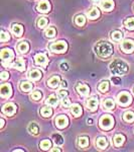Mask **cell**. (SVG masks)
Wrapping results in <instances>:
<instances>
[{"mask_svg": "<svg viewBox=\"0 0 134 152\" xmlns=\"http://www.w3.org/2000/svg\"><path fill=\"white\" fill-rule=\"evenodd\" d=\"M95 50H96V53L100 57L107 58L109 56H111L112 53H113V46L108 42L102 41L97 44L96 47H95Z\"/></svg>", "mask_w": 134, "mask_h": 152, "instance_id": "cell-1", "label": "cell"}, {"mask_svg": "<svg viewBox=\"0 0 134 152\" xmlns=\"http://www.w3.org/2000/svg\"><path fill=\"white\" fill-rule=\"evenodd\" d=\"M110 71L114 75H122L128 71V65L124 61L115 60L110 64Z\"/></svg>", "mask_w": 134, "mask_h": 152, "instance_id": "cell-2", "label": "cell"}, {"mask_svg": "<svg viewBox=\"0 0 134 152\" xmlns=\"http://www.w3.org/2000/svg\"><path fill=\"white\" fill-rule=\"evenodd\" d=\"M100 127L103 130H110L112 127L114 126V119L109 115H105L102 116L99 121Z\"/></svg>", "mask_w": 134, "mask_h": 152, "instance_id": "cell-3", "label": "cell"}, {"mask_svg": "<svg viewBox=\"0 0 134 152\" xmlns=\"http://www.w3.org/2000/svg\"><path fill=\"white\" fill-rule=\"evenodd\" d=\"M68 49V44L65 41H58L50 45V50L55 53H64Z\"/></svg>", "mask_w": 134, "mask_h": 152, "instance_id": "cell-4", "label": "cell"}, {"mask_svg": "<svg viewBox=\"0 0 134 152\" xmlns=\"http://www.w3.org/2000/svg\"><path fill=\"white\" fill-rule=\"evenodd\" d=\"M131 100H132V96H131L130 94H128V92H121V94H118V102L120 104L122 105H127L131 102Z\"/></svg>", "mask_w": 134, "mask_h": 152, "instance_id": "cell-5", "label": "cell"}, {"mask_svg": "<svg viewBox=\"0 0 134 152\" xmlns=\"http://www.w3.org/2000/svg\"><path fill=\"white\" fill-rule=\"evenodd\" d=\"M120 48L125 53H132L134 51V42L132 40H125L122 42Z\"/></svg>", "mask_w": 134, "mask_h": 152, "instance_id": "cell-6", "label": "cell"}, {"mask_svg": "<svg viewBox=\"0 0 134 152\" xmlns=\"http://www.w3.org/2000/svg\"><path fill=\"white\" fill-rule=\"evenodd\" d=\"M2 112L5 115H7V116H12L16 112V105L14 104H11V102L4 104L3 107H2Z\"/></svg>", "mask_w": 134, "mask_h": 152, "instance_id": "cell-7", "label": "cell"}, {"mask_svg": "<svg viewBox=\"0 0 134 152\" xmlns=\"http://www.w3.org/2000/svg\"><path fill=\"white\" fill-rule=\"evenodd\" d=\"M35 61L36 65H40V66H45L48 63V57L45 54L43 53H38L35 55Z\"/></svg>", "mask_w": 134, "mask_h": 152, "instance_id": "cell-8", "label": "cell"}, {"mask_svg": "<svg viewBox=\"0 0 134 152\" xmlns=\"http://www.w3.org/2000/svg\"><path fill=\"white\" fill-rule=\"evenodd\" d=\"M68 124H69V119L66 116H58L55 119V125L61 129L66 128L68 126Z\"/></svg>", "mask_w": 134, "mask_h": 152, "instance_id": "cell-9", "label": "cell"}, {"mask_svg": "<svg viewBox=\"0 0 134 152\" xmlns=\"http://www.w3.org/2000/svg\"><path fill=\"white\" fill-rule=\"evenodd\" d=\"M0 92L3 97H10L12 94V88L10 84H2L0 88Z\"/></svg>", "mask_w": 134, "mask_h": 152, "instance_id": "cell-10", "label": "cell"}, {"mask_svg": "<svg viewBox=\"0 0 134 152\" xmlns=\"http://www.w3.org/2000/svg\"><path fill=\"white\" fill-rule=\"evenodd\" d=\"M0 56H1V59L3 61H10L12 60V58H13L14 54L10 49H3V50L1 51Z\"/></svg>", "mask_w": 134, "mask_h": 152, "instance_id": "cell-11", "label": "cell"}, {"mask_svg": "<svg viewBox=\"0 0 134 152\" xmlns=\"http://www.w3.org/2000/svg\"><path fill=\"white\" fill-rule=\"evenodd\" d=\"M76 90L81 95H88L90 92V88L88 85L83 84V83H78L76 85Z\"/></svg>", "mask_w": 134, "mask_h": 152, "instance_id": "cell-12", "label": "cell"}, {"mask_svg": "<svg viewBox=\"0 0 134 152\" xmlns=\"http://www.w3.org/2000/svg\"><path fill=\"white\" fill-rule=\"evenodd\" d=\"M37 10L40 12H48L50 10V2L47 0H43L38 3L37 5Z\"/></svg>", "mask_w": 134, "mask_h": 152, "instance_id": "cell-13", "label": "cell"}, {"mask_svg": "<svg viewBox=\"0 0 134 152\" xmlns=\"http://www.w3.org/2000/svg\"><path fill=\"white\" fill-rule=\"evenodd\" d=\"M87 107L89 110H91V111H95V110L98 107V97H91V99H88L87 102Z\"/></svg>", "mask_w": 134, "mask_h": 152, "instance_id": "cell-14", "label": "cell"}, {"mask_svg": "<svg viewBox=\"0 0 134 152\" xmlns=\"http://www.w3.org/2000/svg\"><path fill=\"white\" fill-rule=\"evenodd\" d=\"M101 7L106 11H110L114 7V1L113 0H103L101 3Z\"/></svg>", "mask_w": 134, "mask_h": 152, "instance_id": "cell-15", "label": "cell"}, {"mask_svg": "<svg viewBox=\"0 0 134 152\" xmlns=\"http://www.w3.org/2000/svg\"><path fill=\"white\" fill-rule=\"evenodd\" d=\"M11 29H12V33H13L16 37H20L23 33V26H21V24L14 23L13 26H12Z\"/></svg>", "mask_w": 134, "mask_h": 152, "instance_id": "cell-16", "label": "cell"}, {"mask_svg": "<svg viewBox=\"0 0 134 152\" xmlns=\"http://www.w3.org/2000/svg\"><path fill=\"white\" fill-rule=\"evenodd\" d=\"M71 112H72V114L74 115L75 117L81 116L82 113H83L81 105L78 104H73L72 107H71Z\"/></svg>", "mask_w": 134, "mask_h": 152, "instance_id": "cell-17", "label": "cell"}, {"mask_svg": "<svg viewBox=\"0 0 134 152\" xmlns=\"http://www.w3.org/2000/svg\"><path fill=\"white\" fill-rule=\"evenodd\" d=\"M96 145L101 149H105L108 147V141H107V139L105 137H100V138L97 139Z\"/></svg>", "mask_w": 134, "mask_h": 152, "instance_id": "cell-18", "label": "cell"}, {"mask_svg": "<svg viewBox=\"0 0 134 152\" xmlns=\"http://www.w3.org/2000/svg\"><path fill=\"white\" fill-rule=\"evenodd\" d=\"M60 82H61V78L60 76H53L50 80L48 81V84L50 85V87H58L60 85Z\"/></svg>", "mask_w": 134, "mask_h": 152, "instance_id": "cell-19", "label": "cell"}, {"mask_svg": "<svg viewBox=\"0 0 134 152\" xmlns=\"http://www.w3.org/2000/svg\"><path fill=\"white\" fill-rule=\"evenodd\" d=\"M41 72L40 70H37V69H33V70H31L30 72H29V74H28V77L30 78V79H32V80H38V79H40L41 78Z\"/></svg>", "mask_w": 134, "mask_h": 152, "instance_id": "cell-20", "label": "cell"}, {"mask_svg": "<svg viewBox=\"0 0 134 152\" xmlns=\"http://www.w3.org/2000/svg\"><path fill=\"white\" fill-rule=\"evenodd\" d=\"M125 141V137L121 134H117L115 137H114V144H115L116 147H120Z\"/></svg>", "mask_w": 134, "mask_h": 152, "instance_id": "cell-21", "label": "cell"}, {"mask_svg": "<svg viewBox=\"0 0 134 152\" xmlns=\"http://www.w3.org/2000/svg\"><path fill=\"white\" fill-rule=\"evenodd\" d=\"M13 67L16 68V69H18L19 71H23L25 69V63H24V61L22 59H17V60L14 62Z\"/></svg>", "mask_w": 134, "mask_h": 152, "instance_id": "cell-22", "label": "cell"}, {"mask_svg": "<svg viewBox=\"0 0 134 152\" xmlns=\"http://www.w3.org/2000/svg\"><path fill=\"white\" fill-rule=\"evenodd\" d=\"M47 104H48V105H52V107H57V105L58 104V97L55 96V94H52L50 96H48V97Z\"/></svg>", "mask_w": 134, "mask_h": 152, "instance_id": "cell-23", "label": "cell"}, {"mask_svg": "<svg viewBox=\"0 0 134 152\" xmlns=\"http://www.w3.org/2000/svg\"><path fill=\"white\" fill-rule=\"evenodd\" d=\"M88 16L91 19H96L100 16V10L98 8H92L91 10L88 12Z\"/></svg>", "mask_w": 134, "mask_h": 152, "instance_id": "cell-24", "label": "cell"}, {"mask_svg": "<svg viewBox=\"0 0 134 152\" xmlns=\"http://www.w3.org/2000/svg\"><path fill=\"white\" fill-rule=\"evenodd\" d=\"M111 38L113 39L114 41L119 42L123 39V33L120 31H112V34H111Z\"/></svg>", "mask_w": 134, "mask_h": 152, "instance_id": "cell-25", "label": "cell"}, {"mask_svg": "<svg viewBox=\"0 0 134 152\" xmlns=\"http://www.w3.org/2000/svg\"><path fill=\"white\" fill-rule=\"evenodd\" d=\"M28 131L33 135H37L38 132H40V127L36 123H31L28 126Z\"/></svg>", "mask_w": 134, "mask_h": 152, "instance_id": "cell-26", "label": "cell"}, {"mask_svg": "<svg viewBox=\"0 0 134 152\" xmlns=\"http://www.w3.org/2000/svg\"><path fill=\"white\" fill-rule=\"evenodd\" d=\"M123 119L125 122H127V123H132L134 122V113L133 112H126L125 114L123 115Z\"/></svg>", "mask_w": 134, "mask_h": 152, "instance_id": "cell-27", "label": "cell"}, {"mask_svg": "<svg viewBox=\"0 0 134 152\" xmlns=\"http://www.w3.org/2000/svg\"><path fill=\"white\" fill-rule=\"evenodd\" d=\"M17 49H18V51L20 53H26L29 50V45H28L27 42H24L23 41V42H21V43L18 45Z\"/></svg>", "mask_w": 134, "mask_h": 152, "instance_id": "cell-28", "label": "cell"}, {"mask_svg": "<svg viewBox=\"0 0 134 152\" xmlns=\"http://www.w3.org/2000/svg\"><path fill=\"white\" fill-rule=\"evenodd\" d=\"M32 86H33L32 83H30L28 81H23V82H21V84H20L21 90H23V91H25V92H27L29 90L32 89Z\"/></svg>", "mask_w": 134, "mask_h": 152, "instance_id": "cell-29", "label": "cell"}, {"mask_svg": "<svg viewBox=\"0 0 134 152\" xmlns=\"http://www.w3.org/2000/svg\"><path fill=\"white\" fill-rule=\"evenodd\" d=\"M103 105H104V107L107 109V110H112V109H114V107H115V102H114L113 99H108L104 100Z\"/></svg>", "mask_w": 134, "mask_h": 152, "instance_id": "cell-30", "label": "cell"}, {"mask_svg": "<svg viewBox=\"0 0 134 152\" xmlns=\"http://www.w3.org/2000/svg\"><path fill=\"white\" fill-rule=\"evenodd\" d=\"M40 114H41V116H43L45 118L50 117L53 115V110L50 109V107H43V109L40 110Z\"/></svg>", "mask_w": 134, "mask_h": 152, "instance_id": "cell-31", "label": "cell"}, {"mask_svg": "<svg viewBox=\"0 0 134 152\" xmlns=\"http://www.w3.org/2000/svg\"><path fill=\"white\" fill-rule=\"evenodd\" d=\"M124 26H125L126 28L130 29V31H133L134 29V18H127L125 21H124Z\"/></svg>", "mask_w": 134, "mask_h": 152, "instance_id": "cell-32", "label": "cell"}, {"mask_svg": "<svg viewBox=\"0 0 134 152\" xmlns=\"http://www.w3.org/2000/svg\"><path fill=\"white\" fill-rule=\"evenodd\" d=\"M75 23H76L77 26H83L85 23H86V18H85L84 15L80 14V15H77L76 18H75Z\"/></svg>", "mask_w": 134, "mask_h": 152, "instance_id": "cell-33", "label": "cell"}, {"mask_svg": "<svg viewBox=\"0 0 134 152\" xmlns=\"http://www.w3.org/2000/svg\"><path fill=\"white\" fill-rule=\"evenodd\" d=\"M78 143H79L80 147L85 148V147H87L88 145H89V138H87V137H80Z\"/></svg>", "mask_w": 134, "mask_h": 152, "instance_id": "cell-34", "label": "cell"}, {"mask_svg": "<svg viewBox=\"0 0 134 152\" xmlns=\"http://www.w3.org/2000/svg\"><path fill=\"white\" fill-rule=\"evenodd\" d=\"M40 148L43 149V150H48V149H50V147H52V142L50 140H48V139H45V140L41 141L40 142Z\"/></svg>", "mask_w": 134, "mask_h": 152, "instance_id": "cell-35", "label": "cell"}, {"mask_svg": "<svg viewBox=\"0 0 134 152\" xmlns=\"http://www.w3.org/2000/svg\"><path fill=\"white\" fill-rule=\"evenodd\" d=\"M99 90L101 92H107L109 90V82L108 81H103L100 83L99 85Z\"/></svg>", "mask_w": 134, "mask_h": 152, "instance_id": "cell-36", "label": "cell"}, {"mask_svg": "<svg viewBox=\"0 0 134 152\" xmlns=\"http://www.w3.org/2000/svg\"><path fill=\"white\" fill-rule=\"evenodd\" d=\"M53 139H55V142L57 145H62V144H64V139H63V137L61 136V135L53 134Z\"/></svg>", "mask_w": 134, "mask_h": 152, "instance_id": "cell-37", "label": "cell"}, {"mask_svg": "<svg viewBox=\"0 0 134 152\" xmlns=\"http://www.w3.org/2000/svg\"><path fill=\"white\" fill-rule=\"evenodd\" d=\"M57 31H55V28H48L47 31H45V36L48 38H53L55 36Z\"/></svg>", "mask_w": 134, "mask_h": 152, "instance_id": "cell-38", "label": "cell"}, {"mask_svg": "<svg viewBox=\"0 0 134 152\" xmlns=\"http://www.w3.org/2000/svg\"><path fill=\"white\" fill-rule=\"evenodd\" d=\"M48 20L47 18H40L37 20V26H38V28H45V26L48 24Z\"/></svg>", "mask_w": 134, "mask_h": 152, "instance_id": "cell-39", "label": "cell"}, {"mask_svg": "<svg viewBox=\"0 0 134 152\" xmlns=\"http://www.w3.org/2000/svg\"><path fill=\"white\" fill-rule=\"evenodd\" d=\"M31 99L35 100H38L41 99V92L40 91H35L31 94Z\"/></svg>", "mask_w": 134, "mask_h": 152, "instance_id": "cell-40", "label": "cell"}, {"mask_svg": "<svg viewBox=\"0 0 134 152\" xmlns=\"http://www.w3.org/2000/svg\"><path fill=\"white\" fill-rule=\"evenodd\" d=\"M0 40H1L2 42L8 41V40H9V36H8V34L4 33V31H1V35H0Z\"/></svg>", "mask_w": 134, "mask_h": 152, "instance_id": "cell-41", "label": "cell"}, {"mask_svg": "<svg viewBox=\"0 0 134 152\" xmlns=\"http://www.w3.org/2000/svg\"><path fill=\"white\" fill-rule=\"evenodd\" d=\"M63 105H64L65 107H71V100H70L69 99H67V97L63 99Z\"/></svg>", "mask_w": 134, "mask_h": 152, "instance_id": "cell-42", "label": "cell"}, {"mask_svg": "<svg viewBox=\"0 0 134 152\" xmlns=\"http://www.w3.org/2000/svg\"><path fill=\"white\" fill-rule=\"evenodd\" d=\"M111 81L113 82L114 84L118 85V84H120V83H121V79L119 77H117V76H114V77L111 78Z\"/></svg>", "mask_w": 134, "mask_h": 152, "instance_id": "cell-43", "label": "cell"}, {"mask_svg": "<svg viewBox=\"0 0 134 152\" xmlns=\"http://www.w3.org/2000/svg\"><path fill=\"white\" fill-rule=\"evenodd\" d=\"M8 77H9V73L6 72V71H3V72H1V74H0V78H1L2 80L8 79Z\"/></svg>", "mask_w": 134, "mask_h": 152, "instance_id": "cell-44", "label": "cell"}, {"mask_svg": "<svg viewBox=\"0 0 134 152\" xmlns=\"http://www.w3.org/2000/svg\"><path fill=\"white\" fill-rule=\"evenodd\" d=\"M58 95H60L62 99H65V97L68 96V91L67 90H64V89H61L60 91H58Z\"/></svg>", "mask_w": 134, "mask_h": 152, "instance_id": "cell-45", "label": "cell"}, {"mask_svg": "<svg viewBox=\"0 0 134 152\" xmlns=\"http://www.w3.org/2000/svg\"><path fill=\"white\" fill-rule=\"evenodd\" d=\"M60 67H61V69H62L63 71H68V70H69V65H68V63H66V62L61 63Z\"/></svg>", "mask_w": 134, "mask_h": 152, "instance_id": "cell-46", "label": "cell"}, {"mask_svg": "<svg viewBox=\"0 0 134 152\" xmlns=\"http://www.w3.org/2000/svg\"><path fill=\"white\" fill-rule=\"evenodd\" d=\"M62 86L63 87H67L68 86V83H67V81H66V80H64V81L62 82Z\"/></svg>", "mask_w": 134, "mask_h": 152, "instance_id": "cell-47", "label": "cell"}, {"mask_svg": "<svg viewBox=\"0 0 134 152\" xmlns=\"http://www.w3.org/2000/svg\"><path fill=\"white\" fill-rule=\"evenodd\" d=\"M87 123L89 124V125H91L92 123H93V120H92V119H88L87 120Z\"/></svg>", "mask_w": 134, "mask_h": 152, "instance_id": "cell-48", "label": "cell"}, {"mask_svg": "<svg viewBox=\"0 0 134 152\" xmlns=\"http://www.w3.org/2000/svg\"><path fill=\"white\" fill-rule=\"evenodd\" d=\"M3 126H4V120L1 119V126H0V128H3Z\"/></svg>", "mask_w": 134, "mask_h": 152, "instance_id": "cell-49", "label": "cell"}, {"mask_svg": "<svg viewBox=\"0 0 134 152\" xmlns=\"http://www.w3.org/2000/svg\"><path fill=\"white\" fill-rule=\"evenodd\" d=\"M52 151H61V149H58V148H57V149H53Z\"/></svg>", "mask_w": 134, "mask_h": 152, "instance_id": "cell-50", "label": "cell"}, {"mask_svg": "<svg viewBox=\"0 0 134 152\" xmlns=\"http://www.w3.org/2000/svg\"><path fill=\"white\" fill-rule=\"evenodd\" d=\"M93 1H94V2H99L100 0H93Z\"/></svg>", "mask_w": 134, "mask_h": 152, "instance_id": "cell-51", "label": "cell"}]
</instances>
